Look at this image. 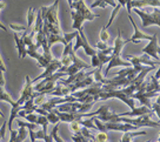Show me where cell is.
<instances>
[{"mask_svg": "<svg viewBox=\"0 0 160 142\" xmlns=\"http://www.w3.org/2000/svg\"><path fill=\"white\" fill-rule=\"evenodd\" d=\"M71 14L73 19V30L79 31L82 28V24L87 21L94 20L95 18H99L100 15L94 14L88 6L86 5L85 0H78L73 2V5L71 7Z\"/></svg>", "mask_w": 160, "mask_h": 142, "instance_id": "cell-1", "label": "cell"}, {"mask_svg": "<svg viewBox=\"0 0 160 142\" xmlns=\"http://www.w3.org/2000/svg\"><path fill=\"white\" fill-rule=\"evenodd\" d=\"M58 7L59 0H55L53 5L50 7H41V15L44 21V33L51 34H62L60 28L59 19H58Z\"/></svg>", "mask_w": 160, "mask_h": 142, "instance_id": "cell-2", "label": "cell"}, {"mask_svg": "<svg viewBox=\"0 0 160 142\" xmlns=\"http://www.w3.org/2000/svg\"><path fill=\"white\" fill-rule=\"evenodd\" d=\"M127 42L126 40H122V38H121V31L118 30V36L115 38L114 40V46H113V52H112V54H111V60L108 62V66L106 68L105 71V76L108 75V73L112 68H114V67H118V66H121V67H131V62L128 61H126L125 59H122L121 58V51H122V48H124V46L126 45Z\"/></svg>", "mask_w": 160, "mask_h": 142, "instance_id": "cell-3", "label": "cell"}, {"mask_svg": "<svg viewBox=\"0 0 160 142\" xmlns=\"http://www.w3.org/2000/svg\"><path fill=\"white\" fill-rule=\"evenodd\" d=\"M66 76V74L64 72H55L54 74H52V75L47 76L45 79H42V81L39 82L37 86L33 87V89L35 92H39V93H42V94H48L53 88L55 87L57 85V82L59 81L61 78H64Z\"/></svg>", "mask_w": 160, "mask_h": 142, "instance_id": "cell-4", "label": "cell"}, {"mask_svg": "<svg viewBox=\"0 0 160 142\" xmlns=\"http://www.w3.org/2000/svg\"><path fill=\"white\" fill-rule=\"evenodd\" d=\"M133 12H135L139 15L141 19V27L146 28L150 25L160 26V11L159 7H155L153 12H147L144 10H139V8H132Z\"/></svg>", "mask_w": 160, "mask_h": 142, "instance_id": "cell-5", "label": "cell"}, {"mask_svg": "<svg viewBox=\"0 0 160 142\" xmlns=\"http://www.w3.org/2000/svg\"><path fill=\"white\" fill-rule=\"evenodd\" d=\"M94 102L91 103H82V102H65L55 107L57 111L64 113H88L92 109Z\"/></svg>", "mask_w": 160, "mask_h": 142, "instance_id": "cell-6", "label": "cell"}, {"mask_svg": "<svg viewBox=\"0 0 160 142\" xmlns=\"http://www.w3.org/2000/svg\"><path fill=\"white\" fill-rule=\"evenodd\" d=\"M71 55H72V64L68 67H66V68H60L59 69V72H64L66 76L73 75V74L78 73V72L82 71V69H88L91 67L90 65H87L86 62H84L81 59H79L78 56L75 55V52L72 51Z\"/></svg>", "mask_w": 160, "mask_h": 142, "instance_id": "cell-7", "label": "cell"}, {"mask_svg": "<svg viewBox=\"0 0 160 142\" xmlns=\"http://www.w3.org/2000/svg\"><path fill=\"white\" fill-rule=\"evenodd\" d=\"M39 95H40L39 92H35L34 89H33V82H32V80L30 79V76H26V81H25V85H24V88H22L21 97H20V99L17 101V103H18L19 106H22L26 101L33 100V99H35V97H39Z\"/></svg>", "mask_w": 160, "mask_h": 142, "instance_id": "cell-8", "label": "cell"}, {"mask_svg": "<svg viewBox=\"0 0 160 142\" xmlns=\"http://www.w3.org/2000/svg\"><path fill=\"white\" fill-rule=\"evenodd\" d=\"M159 45H158V33H155L152 36V39L150 40V42L147 44L145 48H142V53L147 54L148 56H152L153 59H155V61L159 62Z\"/></svg>", "mask_w": 160, "mask_h": 142, "instance_id": "cell-9", "label": "cell"}, {"mask_svg": "<svg viewBox=\"0 0 160 142\" xmlns=\"http://www.w3.org/2000/svg\"><path fill=\"white\" fill-rule=\"evenodd\" d=\"M61 67H62V64H61V61H60L59 59H52V60L50 61V64L47 65V67L45 68V72H44L42 74H40L39 76H37L34 80H32V82L34 83V82L39 81V80H42V79H45L47 76L54 74L55 72L59 71Z\"/></svg>", "mask_w": 160, "mask_h": 142, "instance_id": "cell-10", "label": "cell"}, {"mask_svg": "<svg viewBox=\"0 0 160 142\" xmlns=\"http://www.w3.org/2000/svg\"><path fill=\"white\" fill-rule=\"evenodd\" d=\"M158 97H159V93H157V92H135L134 94L132 95V99L139 100L141 106H146L147 108H151L152 107L151 99Z\"/></svg>", "mask_w": 160, "mask_h": 142, "instance_id": "cell-11", "label": "cell"}, {"mask_svg": "<svg viewBox=\"0 0 160 142\" xmlns=\"http://www.w3.org/2000/svg\"><path fill=\"white\" fill-rule=\"evenodd\" d=\"M125 59L128 62L132 64H139V65H142V66H148V67H157L158 66V61H153L147 54H142L140 56H135V55H125Z\"/></svg>", "mask_w": 160, "mask_h": 142, "instance_id": "cell-12", "label": "cell"}, {"mask_svg": "<svg viewBox=\"0 0 160 142\" xmlns=\"http://www.w3.org/2000/svg\"><path fill=\"white\" fill-rule=\"evenodd\" d=\"M128 19H130L131 24L133 26V28H134V34L132 36V38H130L128 40H126V42H133V44H138L139 41L141 40H151L152 39V36H148V34H146L144 32H141V31L138 28V26L135 24V21L133 20V18H132V15L128 14Z\"/></svg>", "mask_w": 160, "mask_h": 142, "instance_id": "cell-13", "label": "cell"}, {"mask_svg": "<svg viewBox=\"0 0 160 142\" xmlns=\"http://www.w3.org/2000/svg\"><path fill=\"white\" fill-rule=\"evenodd\" d=\"M146 114H153L151 108H147L146 106H141L138 108H133L131 112H124L117 114L118 116H141V115H146Z\"/></svg>", "mask_w": 160, "mask_h": 142, "instance_id": "cell-14", "label": "cell"}, {"mask_svg": "<svg viewBox=\"0 0 160 142\" xmlns=\"http://www.w3.org/2000/svg\"><path fill=\"white\" fill-rule=\"evenodd\" d=\"M160 1L159 0H133L131 2L132 8H142V7H159Z\"/></svg>", "mask_w": 160, "mask_h": 142, "instance_id": "cell-15", "label": "cell"}, {"mask_svg": "<svg viewBox=\"0 0 160 142\" xmlns=\"http://www.w3.org/2000/svg\"><path fill=\"white\" fill-rule=\"evenodd\" d=\"M14 40H15L17 48H18V52H19V58L24 59V58L27 55V53H26L27 47H26L25 42H24V39H22L21 36H19L18 32H15V33H14Z\"/></svg>", "mask_w": 160, "mask_h": 142, "instance_id": "cell-16", "label": "cell"}, {"mask_svg": "<svg viewBox=\"0 0 160 142\" xmlns=\"http://www.w3.org/2000/svg\"><path fill=\"white\" fill-rule=\"evenodd\" d=\"M126 1H127V0H118V4H117V6H115L114 8H113V12H112V14H111V17H110L108 24L102 27L104 30H106V31L108 30V27L112 25V22H113V20H114L115 15L118 14V12L120 11V8H121V7H124V6H126Z\"/></svg>", "mask_w": 160, "mask_h": 142, "instance_id": "cell-17", "label": "cell"}, {"mask_svg": "<svg viewBox=\"0 0 160 142\" xmlns=\"http://www.w3.org/2000/svg\"><path fill=\"white\" fill-rule=\"evenodd\" d=\"M159 79H157L155 76H150V81L147 82L145 92H157L159 93Z\"/></svg>", "mask_w": 160, "mask_h": 142, "instance_id": "cell-18", "label": "cell"}, {"mask_svg": "<svg viewBox=\"0 0 160 142\" xmlns=\"http://www.w3.org/2000/svg\"><path fill=\"white\" fill-rule=\"evenodd\" d=\"M147 132L142 130V132H138V130H134V132H125L124 135L121 137L120 142H132L133 137L135 136H140V135H146Z\"/></svg>", "mask_w": 160, "mask_h": 142, "instance_id": "cell-19", "label": "cell"}, {"mask_svg": "<svg viewBox=\"0 0 160 142\" xmlns=\"http://www.w3.org/2000/svg\"><path fill=\"white\" fill-rule=\"evenodd\" d=\"M112 6L114 8L117 6V2L114 0H95L94 2H92V5L90 6V8H95V7H101V8H105L106 6Z\"/></svg>", "mask_w": 160, "mask_h": 142, "instance_id": "cell-20", "label": "cell"}, {"mask_svg": "<svg viewBox=\"0 0 160 142\" xmlns=\"http://www.w3.org/2000/svg\"><path fill=\"white\" fill-rule=\"evenodd\" d=\"M79 125L82 127L87 128V129H92V130H97V127L94 125V116L87 117V119H81L79 120Z\"/></svg>", "mask_w": 160, "mask_h": 142, "instance_id": "cell-21", "label": "cell"}, {"mask_svg": "<svg viewBox=\"0 0 160 142\" xmlns=\"http://www.w3.org/2000/svg\"><path fill=\"white\" fill-rule=\"evenodd\" d=\"M0 101H5L7 103H10L11 107L15 105V101L12 99V97H11L10 94L5 91L4 86H0Z\"/></svg>", "mask_w": 160, "mask_h": 142, "instance_id": "cell-22", "label": "cell"}, {"mask_svg": "<svg viewBox=\"0 0 160 142\" xmlns=\"http://www.w3.org/2000/svg\"><path fill=\"white\" fill-rule=\"evenodd\" d=\"M34 21H35V14H34V8L33 7H31L28 12H27V32H31L32 28H33V25H34Z\"/></svg>", "mask_w": 160, "mask_h": 142, "instance_id": "cell-23", "label": "cell"}, {"mask_svg": "<svg viewBox=\"0 0 160 142\" xmlns=\"http://www.w3.org/2000/svg\"><path fill=\"white\" fill-rule=\"evenodd\" d=\"M17 125L19 126V127H24L26 128V129H32V130H37L38 128H39V126L38 125H35V123H31V122H24L21 121V120H19V119H17Z\"/></svg>", "mask_w": 160, "mask_h": 142, "instance_id": "cell-24", "label": "cell"}, {"mask_svg": "<svg viewBox=\"0 0 160 142\" xmlns=\"http://www.w3.org/2000/svg\"><path fill=\"white\" fill-rule=\"evenodd\" d=\"M58 130H59V123H57V125H54V127L52 128V132H51V136H52V139H53V141L55 142H65L61 137L58 135Z\"/></svg>", "mask_w": 160, "mask_h": 142, "instance_id": "cell-25", "label": "cell"}, {"mask_svg": "<svg viewBox=\"0 0 160 142\" xmlns=\"http://www.w3.org/2000/svg\"><path fill=\"white\" fill-rule=\"evenodd\" d=\"M46 117H47V120H48V123H53V125H57V123H59V117L57 116V114L53 113L52 111L51 112H47L46 114Z\"/></svg>", "mask_w": 160, "mask_h": 142, "instance_id": "cell-26", "label": "cell"}, {"mask_svg": "<svg viewBox=\"0 0 160 142\" xmlns=\"http://www.w3.org/2000/svg\"><path fill=\"white\" fill-rule=\"evenodd\" d=\"M70 128H71V130L74 133V134H80V129H81V126L79 125V122H78V121L70 122Z\"/></svg>", "mask_w": 160, "mask_h": 142, "instance_id": "cell-27", "label": "cell"}, {"mask_svg": "<svg viewBox=\"0 0 160 142\" xmlns=\"http://www.w3.org/2000/svg\"><path fill=\"white\" fill-rule=\"evenodd\" d=\"M108 140V136H107V133L104 132H99L97 135H95V141L97 142H106Z\"/></svg>", "mask_w": 160, "mask_h": 142, "instance_id": "cell-28", "label": "cell"}, {"mask_svg": "<svg viewBox=\"0 0 160 142\" xmlns=\"http://www.w3.org/2000/svg\"><path fill=\"white\" fill-rule=\"evenodd\" d=\"M108 47V45L106 44V42H104V41H99V42H97L95 44V50L97 51H104V50H106Z\"/></svg>", "mask_w": 160, "mask_h": 142, "instance_id": "cell-29", "label": "cell"}, {"mask_svg": "<svg viewBox=\"0 0 160 142\" xmlns=\"http://www.w3.org/2000/svg\"><path fill=\"white\" fill-rule=\"evenodd\" d=\"M100 39H101V41H104V42H107L108 41V39H110V36H108V32L106 30H101V32H100Z\"/></svg>", "mask_w": 160, "mask_h": 142, "instance_id": "cell-30", "label": "cell"}, {"mask_svg": "<svg viewBox=\"0 0 160 142\" xmlns=\"http://www.w3.org/2000/svg\"><path fill=\"white\" fill-rule=\"evenodd\" d=\"M10 27L12 30H14L15 32H20V31H22V32H25L27 30V27L26 26H21V25H15V24H10Z\"/></svg>", "mask_w": 160, "mask_h": 142, "instance_id": "cell-31", "label": "cell"}, {"mask_svg": "<svg viewBox=\"0 0 160 142\" xmlns=\"http://www.w3.org/2000/svg\"><path fill=\"white\" fill-rule=\"evenodd\" d=\"M152 112L153 113H155L157 114V117L159 119V101L158 100H155V102L154 103H152Z\"/></svg>", "mask_w": 160, "mask_h": 142, "instance_id": "cell-32", "label": "cell"}, {"mask_svg": "<svg viewBox=\"0 0 160 142\" xmlns=\"http://www.w3.org/2000/svg\"><path fill=\"white\" fill-rule=\"evenodd\" d=\"M6 127H7V121H4L2 126L0 127V140H2L5 137V132H6Z\"/></svg>", "mask_w": 160, "mask_h": 142, "instance_id": "cell-33", "label": "cell"}, {"mask_svg": "<svg viewBox=\"0 0 160 142\" xmlns=\"http://www.w3.org/2000/svg\"><path fill=\"white\" fill-rule=\"evenodd\" d=\"M72 140L74 142H82V140H81V134H74L72 136Z\"/></svg>", "mask_w": 160, "mask_h": 142, "instance_id": "cell-34", "label": "cell"}, {"mask_svg": "<svg viewBox=\"0 0 160 142\" xmlns=\"http://www.w3.org/2000/svg\"><path fill=\"white\" fill-rule=\"evenodd\" d=\"M0 71H2V72L6 71V67H5V65H4L2 60H1V58H0Z\"/></svg>", "mask_w": 160, "mask_h": 142, "instance_id": "cell-35", "label": "cell"}, {"mask_svg": "<svg viewBox=\"0 0 160 142\" xmlns=\"http://www.w3.org/2000/svg\"><path fill=\"white\" fill-rule=\"evenodd\" d=\"M0 28H1V30L4 31V32H7V30H8V28H7V27H6L5 25H2L1 22H0Z\"/></svg>", "mask_w": 160, "mask_h": 142, "instance_id": "cell-36", "label": "cell"}, {"mask_svg": "<svg viewBox=\"0 0 160 142\" xmlns=\"http://www.w3.org/2000/svg\"><path fill=\"white\" fill-rule=\"evenodd\" d=\"M4 7H5V4H4L2 1H0V12H1V10H2Z\"/></svg>", "mask_w": 160, "mask_h": 142, "instance_id": "cell-37", "label": "cell"}, {"mask_svg": "<svg viewBox=\"0 0 160 142\" xmlns=\"http://www.w3.org/2000/svg\"><path fill=\"white\" fill-rule=\"evenodd\" d=\"M67 1H68V6H70V8H71L72 5H73V1H72V0H67Z\"/></svg>", "mask_w": 160, "mask_h": 142, "instance_id": "cell-38", "label": "cell"}, {"mask_svg": "<svg viewBox=\"0 0 160 142\" xmlns=\"http://www.w3.org/2000/svg\"><path fill=\"white\" fill-rule=\"evenodd\" d=\"M72 1H73V2H75V1H78V0H72Z\"/></svg>", "mask_w": 160, "mask_h": 142, "instance_id": "cell-39", "label": "cell"}, {"mask_svg": "<svg viewBox=\"0 0 160 142\" xmlns=\"http://www.w3.org/2000/svg\"><path fill=\"white\" fill-rule=\"evenodd\" d=\"M146 142H151V140H148V141H146Z\"/></svg>", "mask_w": 160, "mask_h": 142, "instance_id": "cell-40", "label": "cell"}, {"mask_svg": "<svg viewBox=\"0 0 160 142\" xmlns=\"http://www.w3.org/2000/svg\"><path fill=\"white\" fill-rule=\"evenodd\" d=\"M157 142H159V140H158V141H157Z\"/></svg>", "mask_w": 160, "mask_h": 142, "instance_id": "cell-41", "label": "cell"}, {"mask_svg": "<svg viewBox=\"0 0 160 142\" xmlns=\"http://www.w3.org/2000/svg\"><path fill=\"white\" fill-rule=\"evenodd\" d=\"M106 142H108V141H106Z\"/></svg>", "mask_w": 160, "mask_h": 142, "instance_id": "cell-42", "label": "cell"}]
</instances>
